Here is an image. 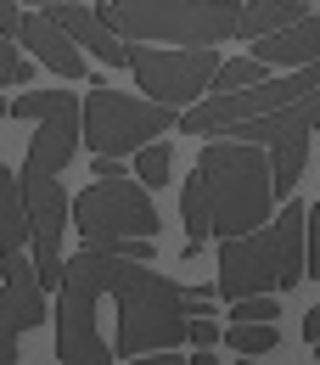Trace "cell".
<instances>
[{"label":"cell","instance_id":"6da1fadb","mask_svg":"<svg viewBox=\"0 0 320 365\" xmlns=\"http://www.w3.org/2000/svg\"><path fill=\"white\" fill-rule=\"evenodd\" d=\"M275 185H270V158L253 140H208V152L197 158L191 180L180 197L185 242H208V236H247L270 220Z\"/></svg>","mask_w":320,"mask_h":365},{"label":"cell","instance_id":"7a4b0ae2","mask_svg":"<svg viewBox=\"0 0 320 365\" xmlns=\"http://www.w3.org/2000/svg\"><path fill=\"white\" fill-rule=\"evenodd\" d=\"M62 281H79L85 292L118 304V354L124 360L185 343V298L169 275L146 270L135 259H118V253H101V247H85L62 264Z\"/></svg>","mask_w":320,"mask_h":365},{"label":"cell","instance_id":"3957f363","mask_svg":"<svg viewBox=\"0 0 320 365\" xmlns=\"http://www.w3.org/2000/svg\"><path fill=\"white\" fill-rule=\"evenodd\" d=\"M304 281V202H287L247 236L220 242V287L225 298H247V292H287Z\"/></svg>","mask_w":320,"mask_h":365},{"label":"cell","instance_id":"277c9868","mask_svg":"<svg viewBox=\"0 0 320 365\" xmlns=\"http://www.w3.org/2000/svg\"><path fill=\"white\" fill-rule=\"evenodd\" d=\"M236 0H96V23L124 40H169V46H220L236 34Z\"/></svg>","mask_w":320,"mask_h":365},{"label":"cell","instance_id":"5b68a950","mask_svg":"<svg viewBox=\"0 0 320 365\" xmlns=\"http://www.w3.org/2000/svg\"><path fill=\"white\" fill-rule=\"evenodd\" d=\"M180 124V113L175 107H163V101H140V96H124L113 91V85H96L85 96V118H79V140H91V152H113V158H124V152H140L146 140L169 135Z\"/></svg>","mask_w":320,"mask_h":365},{"label":"cell","instance_id":"8992f818","mask_svg":"<svg viewBox=\"0 0 320 365\" xmlns=\"http://www.w3.org/2000/svg\"><path fill=\"white\" fill-rule=\"evenodd\" d=\"M68 225L85 236V247L113 253L130 236H158V208L135 180L118 175V180H96L91 191H79L68 202Z\"/></svg>","mask_w":320,"mask_h":365},{"label":"cell","instance_id":"52a82bcc","mask_svg":"<svg viewBox=\"0 0 320 365\" xmlns=\"http://www.w3.org/2000/svg\"><path fill=\"white\" fill-rule=\"evenodd\" d=\"M315 85H320V62H304V68H287L281 79H259V85H242V91H214V96H202L197 107H180V130L185 135H225L230 124L264 118V113L298 101Z\"/></svg>","mask_w":320,"mask_h":365},{"label":"cell","instance_id":"ba28073f","mask_svg":"<svg viewBox=\"0 0 320 365\" xmlns=\"http://www.w3.org/2000/svg\"><path fill=\"white\" fill-rule=\"evenodd\" d=\"M220 68L214 46H185V51H158V46H130V73L140 79V91L163 107H191L197 96H208Z\"/></svg>","mask_w":320,"mask_h":365},{"label":"cell","instance_id":"9c48e42d","mask_svg":"<svg viewBox=\"0 0 320 365\" xmlns=\"http://www.w3.org/2000/svg\"><path fill=\"white\" fill-rule=\"evenodd\" d=\"M23 197H29V242H34V275L40 287H56L62 281V230H68V197L56 175H23Z\"/></svg>","mask_w":320,"mask_h":365},{"label":"cell","instance_id":"30bf717a","mask_svg":"<svg viewBox=\"0 0 320 365\" xmlns=\"http://www.w3.org/2000/svg\"><path fill=\"white\" fill-rule=\"evenodd\" d=\"M56 360L113 365V349L96 331V292H85L79 281H56Z\"/></svg>","mask_w":320,"mask_h":365},{"label":"cell","instance_id":"8fae6325","mask_svg":"<svg viewBox=\"0 0 320 365\" xmlns=\"http://www.w3.org/2000/svg\"><path fill=\"white\" fill-rule=\"evenodd\" d=\"M79 118H85V107L62 91L46 118H34L40 130L29 135V163H23V175H62L68 158H73V146H79Z\"/></svg>","mask_w":320,"mask_h":365},{"label":"cell","instance_id":"7c38bea8","mask_svg":"<svg viewBox=\"0 0 320 365\" xmlns=\"http://www.w3.org/2000/svg\"><path fill=\"white\" fill-rule=\"evenodd\" d=\"M0 320L6 331H34L46 320V287L34 275V259H23V247H0Z\"/></svg>","mask_w":320,"mask_h":365},{"label":"cell","instance_id":"4fadbf2b","mask_svg":"<svg viewBox=\"0 0 320 365\" xmlns=\"http://www.w3.org/2000/svg\"><path fill=\"white\" fill-rule=\"evenodd\" d=\"M17 46H29V51H34V62L51 68L56 79H85V56H79V46L68 40V29L51 23V11H23V23H17Z\"/></svg>","mask_w":320,"mask_h":365},{"label":"cell","instance_id":"5bb4252c","mask_svg":"<svg viewBox=\"0 0 320 365\" xmlns=\"http://www.w3.org/2000/svg\"><path fill=\"white\" fill-rule=\"evenodd\" d=\"M51 23H56V29H68V40H73V46H91L96 62H107V68H130V40H124V34H113L107 23H96L91 6H79V0L51 6Z\"/></svg>","mask_w":320,"mask_h":365},{"label":"cell","instance_id":"9a60e30c","mask_svg":"<svg viewBox=\"0 0 320 365\" xmlns=\"http://www.w3.org/2000/svg\"><path fill=\"white\" fill-rule=\"evenodd\" d=\"M253 56L264 62V68H304V62H320V17H298V23H287V29H275V34H259L253 40Z\"/></svg>","mask_w":320,"mask_h":365},{"label":"cell","instance_id":"2e32d148","mask_svg":"<svg viewBox=\"0 0 320 365\" xmlns=\"http://www.w3.org/2000/svg\"><path fill=\"white\" fill-rule=\"evenodd\" d=\"M309 135L315 130H287V135H275L270 140V185H275V197H287L292 185H298V175H304V163H309Z\"/></svg>","mask_w":320,"mask_h":365},{"label":"cell","instance_id":"e0dca14e","mask_svg":"<svg viewBox=\"0 0 320 365\" xmlns=\"http://www.w3.org/2000/svg\"><path fill=\"white\" fill-rule=\"evenodd\" d=\"M304 11H309L304 0H247L242 17H236V34H242V40H259V34H275V29L298 23Z\"/></svg>","mask_w":320,"mask_h":365},{"label":"cell","instance_id":"ac0fdd59","mask_svg":"<svg viewBox=\"0 0 320 365\" xmlns=\"http://www.w3.org/2000/svg\"><path fill=\"white\" fill-rule=\"evenodd\" d=\"M29 242V197H23V175L0 169V247H23Z\"/></svg>","mask_w":320,"mask_h":365},{"label":"cell","instance_id":"d6986e66","mask_svg":"<svg viewBox=\"0 0 320 365\" xmlns=\"http://www.w3.org/2000/svg\"><path fill=\"white\" fill-rule=\"evenodd\" d=\"M230 349L236 354H275L281 331H275V320H230Z\"/></svg>","mask_w":320,"mask_h":365},{"label":"cell","instance_id":"ffe728a7","mask_svg":"<svg viewBox=\"0 0 320 365\" xmlns=\"http://www.w3.org/2000/svg\"><path fill=\"white\" fill-rule=\"evenodd\" d=\"M259 79H270V68H264L259 56H236V62H220V68H214V85H208V91H242V85H259Z\"/></svg>","mask_w":320,"mask_h":365},{"label":"cell","instance_id":"44dd1931","mask_svg":"<svg viewBox=\"0 0 320 365\" xmlns=\"http://www.w3.org/2000/svg\"><path fill=\"white\" fill-rule=\"evenodd\" d=\"M135 180L152 191V185H169V140H146L135 152Z\"/></svg>","mask_w":320,"mask_h":365},{"label":"cell","instance_id":"7402d4cb","mask_svg":"<svg viewBox=\"0 0 320 365\" xmlns=\"http://www.w3.org/2000/svg\"><path fill=\"white\" fill-rule=\"evenodd\" d=\"M185 337H191V349H214L225 337V326L208 315V304H202V309H191V320H185Z\"/></svg>","mask_w":320,"mask_h":365},{"label":"cell","instance_id":"603a6c76","mask_svg":"<svg viewBox=\"0 0 320 365\" xmlns=\"http://www.w3.org/2000/svg\"><path fill=\"white\" fill-rule=\"evenodd\" d=\"M230 320H275V292H247V298H230Z\"/></svg>","mask_w":320,"mask_h":365},{"label":"cell","instance_id":"cb8c5ba5","mask_svg":"<svg viewBox=\"0 0 320 365\" xmlns=\"http://www.w3.org/2000/svg\"><path fill=\"white\" fill-rule=\"evenodd\" d=\"M29 73H34V68H29V62L17 56V46L0 34V85H29Z\"/></svg>","mask_w":320,"mask_h":365},{"label":"cell","instance_id":"d4e9b609","mask_svg":"<svg viewBox=\"0 0 320 365\" xmlns=\"http://www.w3.org/2000/svg\"><path fill=\"white\" fill-rule=\"evenodd\" d=\"M56 96H62V91H29V96H17V101H11V118H46L51 107H56Z\"/></svg>","mask_w":320,"mask_h":365},{"label":"cell","instance_id":"484cf974","mask_svg":"<svg viewBox=\"0 0 320 365\" xmlns=\"http://www.w3.org/2000/svg\"><path fill=\"white\" fill-rule=\"evenodd\" d=\"M17 23H23V0H0V34L17 40Z\"/></svg>","mask_w":320,"mask_h":365},{"label":"cell","instance_id":"4316f807","mask_svg":"<svg viewBox=\"0 0 320 365\" xmlns=\"http://www.w3.org/2000/svg\"><path fill=\"white\" fill-rule=\"evenodd\" d=\"M124 175V158H113V152H96V180H118Z\"/></svg>","mask_w":320,"mask_h":365},{"label":"cell","instance_id":"83f0119b","mask_svg":"<svg viewBox=\"0 0 320 365\" xmlns=\"http://www.w3.org/2000/svg\"><path fill=\"white\" fill-rule=\"evenodd\" d=\"M17 360V331H6V320H0V365Z\"/></svg>","mask_w":320,"mask_h":365},{"label":"cell","instance_id":"f1b7e54d","mask_svg":"<svg viewBox=\"0 0 320 365\" xmlns=\"http://www.w3.org/2000/svg\"><path fill=\"white\" fill-rule=\"evenodd\" d=\"M180 298H185V309H202V304H208V298H214V292H208V287H185Z\"/></svg>","mask_w":320,"mask_h":365},{"label":"cell","instance_id":"f546056e","mask_svg":"<svg viewBox=\"0 0 320 365\" xmlns=\"http://www.w3.org/2000/svg\"><path fill=\"white\" fill-rule=\"evenodd\" d=\"M130 365H185V360H175V354H169V349H152V354H146V360H130Z\"/></svg>","mask_w":320,"mask_h":365},{"label":"cell","instance_id":"4dcf8cb0","mask_svg":"<svg viewBox=\"0 0 320 365\" xmlns=\"http://www.w3.org/2000/svg\"><path fill=\"white\" fill-rule=\"evenodd\" d=\"M304 337H309V343H320V304L304 315Z\"/></svg>","mask_w":320,"mask_h":365},{"label":"cell","instance_id":"1f68e13d","mask_svg":"<svg viewBox=\"0 0 320 365\" xmlns=\"http://www.w3.org/2000/svg\"><path fill=\"white\" fill-rule=\"evenodd\" d=\"M185 365H220V360H214L208 349H197V354H191V360H185Z\"/></svg>","mask_w":320,"mask_h":365},{"label":"cell","instance_id":"d6a6232c","mask_svg":"<svg viewBox=\"0 0 320 365\" xmlns=\"http://www.w3.org/2000/svg\"><path fill=\"white\" fill-rule=\"evenodd\" d=\"M23 6H34V11H51V6H68V0H23Z\"/></svg>","mask_w":320,"mask_h":365},{"label":"cell","instance_id":"836d02e7","mask_svg":"<svg viewBox=\"0 0 320 365\" xmlns=\"http://www.w3.org/2000/svg\"><path fill=\"white\" fill-rule=\"evenodd\" d=\"M315 354H320V343H315Z\"/></svg>","mask_w":320,"mask_h":365}]
</instances>
